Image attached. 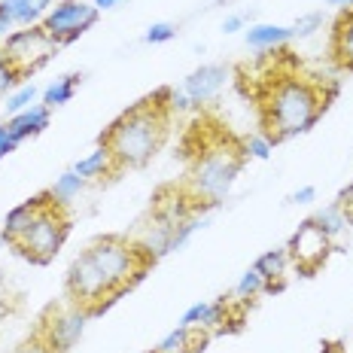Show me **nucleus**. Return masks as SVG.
<instances>
[{"label":"nucleus","mask_w":353,"mask_h":353,"mask_svg":"<svg viewBox=\"0 0 353 353\" xmlns=\"http://www.w3.org/2000/svg\"><path fill=\"white\" fill-rule=\"evenodd\" d=\"M150 265L152 259L134 241L107 234V238L92 241L70 262L68 277H64V292H68V301L83 305L92 317H101L125 292H131L143 281Z\"/></svg>","instance_id":"obj_1"},{"label":"nucleus","mask_w":353,"mask_h":353,"mask_svg":"<svg viewBox=\"0 0 353 353\" xmlns=\"http://www.w3.org/2000/svg\"><path fill=\"white\" fill-rule=\"evenodd\" d=\"M168 101H171V88H159L150 98H143L141 104L125 110L119 119L101 134V143L113 152V161L119 171L143 168L159 152V146L168 134V122H171Z\"/></svg>","instance_id":"obj_2"},{"label":"nucleus","mask_w":353,"mask_h":353,"mask_svg":"<svg viewBox=\"0 0 353 353\" xmlns=\"http://www.w3.org/2000/svg\"><path fill=\"white\" fill-rule=\"evenodd\" d=\"M329 98L323 94V88L311 79H299V77H286L277 85L268 88L262 101V125L265 134L271 141H290L299 137L305 131H311L317 119L326 113Z\"/></svg>","instance_id":"obj_3"},{"label":"nucleus","mask_w":353,"mask_h":353,"mask_svg":"<svg viewBox=\"0 0 353 353\" xmlns=\"http://www.w3.org/2000/svg\"><path fill=\"white\" fill-rule=\"evenodd\" d=\"M241 168H244L241 146L225 143V141L210 143L192 161V171H189L186 183H183V192L192 198V204L198 210H210L232 192Z\"/></svg>","instance_id":"obj_4"},{"label":"nucleus","mask_w":353,"mask_h":353,"mask_svg":"<svg viewBox=\"0 0 353 353\" xmlns=\"http://www.w3.org/2000/svg\"><path fill=\"white\" fill-rule=\"evenodd\" d=\"M68 234H70V219L64 216V208H58L52 198H49V201L37 210V216L31 219L25 234L12 244V250H19L25 259H31L37 265H46L61 253Z\"/></svg>","instance_id":"obj_5"},{"label":"nucleus","mask_w":353,"mask_h":353,"mask_svg":"<svg viewBox=\"0 0 353 353\" xmlns=\"http://www.w3.org/2000/svg\"><path fill=\"white\" fill-rule=\"evenodd\" d=\"M88 320H92V314H88L83 305L64 301L61 307H49L34 338H40L52 353H68L73 344L83 338Z\"/></svg>","instance_id":"obj_6"},{"label":"nucleus","mask_w":353,"mask_h":353,"mask_svg":"<svg viewBox=\"0 0 353 353\" xmlns=\"http://www.w3.org/2000/svg\"><path fill=\"white\" fill-rule=\"evenodd\" d=\"M3 52L12 64H16V70L21 77H28V73L40 70L43 64L58 52V43L43 31V25H31V28H21V31L6 34Z\"/></svg>","instance_id":"obj_7"},{"label":"nucleus","mask_w":353,"mask_h":353,"mask_svg":"<svg viewBox=\"0 0 353 353\" xmlns=\"http://www.w3.org/2000/svg\"><path fill=\"white\" fill-rule=\"evenodd\" d=\"M98 16L101 12L85 0H55V6L43 19V31L52 37L58 46H68V43L79 40L88 28L98 25Z\"/></svg>","instance_id":"obj_8"},{"label":"nucleus","mask_w":353,"mask_h":353,"mask_svg":"<svg viewBox=\"0 0 353 353\" xmlns=\"http://www.w3.org/2000/svg\"><path fill=\"white\" fill-rule=\"evenodd\" d=\"M286 253H290V262L307 277L329 259V253H332V238H329V234L307 216V219H301L299 229L290 234V241H286Z\"/></svg>","instance_id":"obj_9"},{"label":"nucleus","mask_w":353,"mask_h":353,"mask_svg":"<svg viewBox=\"0 0 353 353\" xmlns=\"http://www.w3.org/2000/svg\"><path fill=\"white\" fill-rule=\"evenodd\" d=\"M225 79H229V70H225L223 64H201V68H195L183 79L180 88L189 94L192 104H208V101H213L223 92Z\"/></svg>","instance_id":"obj_10"},{"label":"nucleus","mask_w":353,"mask_h":353,"mask_svg":"<svg viewBox=\"0 0 353 353\" xmlns=\"http://www.w3.org/2000/svg\"><path fill=\"white\" fill-rule=\"evenodd\" d=\"M229 307L232 301L225 296H219L216 301H195L183 311L180 326L195 329V332H216V329H225V317H229Z\"/></svg>","instance_id":"obj_11"},{"label":"nucleus","mask_w":353,"mask_h":353,"mask_svg":"<svg viewBox=\"0 0 353 353\" xmlns=\"http://www.w3.org/2000/svg\"><path fill=\"white\" fill-rule=\"evenodd\" d=\"M46 201H49V192H40V195L28 198V201L16 204V208L6 213L3 229H0V238H3L6 247H12V244H16V241L21 238V234H25V229L31 225V219L37 216V210H40Z\"/></svg>","instance_id":"obj_12"},{"label":"nucleus","mask_w":353,"mask_h":353,"mask_svg":"<svg viewBox=\"0 0 353 353\" xmlns=\"http://www.w3.org/2000/svg\"><path fill=\"white\" fill-rule=\"evenodd\" d=\"M49 113H52L49 107L34 104V107H28V110H21V113H16V116H6V128H10V134L16 137V143L31 141V137L43 134V131L49 128Z\"/></svg>","instance_id":"obj_13"},{"label":"nucleus","mask_w":353,"mask_h":353,"mask_svg":"<svg viewBox=\"0 0 353 353\" xmlns=\"http://www.w3.org/2000/svg\"><path fill=\"white\" fill-rule=\"evenodd\" d=\"M290 253L286 247H274V250H265L259 259L253 262V268L265 277V292H277L283 290L286 283V271H290Z\"/></svg>","instance_id":"obj_14"},{"label":"nucleus","mask_w":353,"mask_h":353,"mask_svg":"<svg viewBox=\"0 0 353 353\" xmlns=\"http://www.w3.org/2000/svg\"><path fill=\"white\" fill-rule=\"evenodd\" d=\"M244 40L250 49L256 52H271V49H281L292 40V28L286 25H271V21H259V25H250L244 31Z\"/></svg>","instance_id":"obj_15"},{"label":"nucleus","mask_w":353,"mask_h":353,"mask_svg":"<svg viewBox=\"0 0 353 353\" xmlns=\"http://www.w3.org/2000/svg\"><path fill=\"white\" fill-rule=\"evenodd\" d=\"M73 171H77L83 180H104V176H113V174H119V168H116V161H113V152L107 150L104 143H98L88 156H83L73 165Z\"/></svg>","instance_id":"obj_16"},{"label":"nucleus","mask_w":353,"mask_h":353,"mask_svg":"<svg viewBox=\"0 0 353 353\" xmlns=\"http://www.w3.org/2000/svg\"><path fill=\"white\" fill-rule=\"evenodd\" d=\"M332 55L338 61V68L353 73V10L341 12V19L335 21L332 31Z\"/></svg>","instance_id":"obj_17"},{"label":"nucleus","mask_w":353,"mask_h":353,"mask_svg":"<svg viewBox=\"0 0 353 353\" xmlns=\"http://www.w3.org/2000/svg\"><path fill=\"white\" fill-rule=\"evenodd\" d=\"M3 3H6V10H10L12 25L31 28V25H43V19L52 10L55 0H3Z\"/></svg>","instance_id":"obj_18"},{"label":"nucleus","mask_w":353,"mask_h":353,"mask_svg":"<svg viewBox=\"0 0 353 353\" xmlns=\"http://www.w3.org/2000/svg\"><path fill=\"white\" fill-rule=\"evenodd\" d=\"M79 83H83V77H79V73H64V77H58L55 83H49L46 88H43V107L55 110V107L70 104V98L77 94Z\"/></svg>","instance_id":"obj_19"},{"label":"nucleus","mask_w":353,"mask_h":353,"mask_svg":"<svg viewBox=\"0 0 353 353\" xmlns=\"http://www.w3.org/2000/svg\"><path fill=\"white\" fill-rule=\"evenodd\" d=\"M88 186V180H83L77 171H64L61 176H55V183L49 186V198L58 204V208H68L73 198H79V192Z\"/></svg>","instance_id":"obj_20"},{"label":"nucleus","mask_w":353,"mask_h":353,"mask_svg":"<svg viewBox=\"0 0 353 353\" xmlns=\"http://www.w3.org/2000/svg\"><path fill=\"white\" fill-rule=\"evenodd\" d=\"M311 219L320 225L323 232L329 234V238H338V234H341L344 229H347V223H350V216H347V213H344V208H338L335 201H332V204H326V208H323V210H317Z\"/></svg>","instance_id":"obj_21"},{"label":"nucleus","mask_w":353,"mask_h":353,"mask_svg":"<svg viewBox=\"0 0 353 353\" xmlns=\"http://www.w3.org/2000/svg\"><path fill=\"white\" fill-rule=\"evenodd\" d=\"M210 219L208 216H198V213H192V216H186L183 223H176L174 225V232H171V241H168V253H176V250H183L189 244V238L198 232V229H204Z\"/></svg>","instance_id":"obj_22"},{"label":"nucleus","mask_w":353,"mask_h":353,"mask_svg":"<svg viewBox=\"0 0 353 353\" xmlns=\"http://www.w3.org/2000/svg\"><path fill=\"white\" fill-rule=\"evenodd\" d=\"M195 329H186V326H180L176 323V329H171L165 338L159 341V347H156V353H186V347L195 341Z\"/></svg>","instance_id":"obj_23"},{"label":"nucleus","mask_w":353,"mask_h":353,"mask_svg":"<svg viewBox=\"0 0 353 353\" xmlns=\"http://www.w3.org/2000/svg\"><path fill=\"white\" fill-rule=\"evenodd\" d=\"M37 94H43V92H40V88H37L34 83H25V85L12 88V92L6 94V116H16V113H21V110L34 107Z\"/></svg>","instance_id":"obj_24"},{"label":"nucleus","mask_w":353,"mask_h":353,"mask_svg":"<svg viewBox=\"0 0 353 353\" xmlns=\"http://www.w3.org/2000/svg\"><path fill=\"white\" fill-rule=\"evenodd\" d=\"M262 292H265V277L256 268H247L244 274H241V281L234 283V296L241 301H253L256 296H262Z\"/></svg>","instance_id":"obj_25"},{"label":"nucleus","mask_w":353,"mask_h":353,"mask_svg":"<svg viewBox=\"0 0 353 353\" xmlns=\"http://www.w3.org/2000/svg\"><path fill=\"white\" fill-rule=\"evenodd\" d=\"M241 152H244V159H256V161H268L271 152H274V141H271L268 134H250L244 137V143H241Z\"/></svg>","instance_id":"obj_26"},{"label":"nucleus","mask_w":353,"mask_h":353,"mask_svg":"<svg viewBox=\"0 0 353 353\" xmlns=\"http://www.w3.org/2000/svg\"><path fill=\"white\" fill-rule=\"evenodd\" d=\"M19 79H21V73L16 70V64L6 58L3 49H0V98H6L12 88H19V85H21Z\"/></svg>","instance_id":"obj_27"},{"label":"nucleus","mask_w":353,"mask_h":353,"mask_svg":"<svg viewBox=\"0 0 353 353\" xmlns=\"http://www.w3.org/2000/svg\"><path fill=\"white\" fill-rule=\"evenodd\" d=\"M174 37H176L174 21H152V25L146 28V34H143V43H150V46H161V43H171Z\"/></svg>","instance_id":"obj_28"},{"label":"nucleus","mask_w":353,"mask_h":353,"mask_svg":"<svg viewBox=\"0 0 353 353\" xmlns=\"http://www.w3.org/2000/svg\"><path fill=\"white\" fill-rule=\"evenodd\" d=\"M323 28V12H307V16H301L296 25H292V37H311V34H317Z\"/></svg>","instance_id":"obj_29"},{"label":"nucleus","mask_w":353,"mask_h":353,"mask_svg":"<svg viewBox=\"0 0 353 353\" xmlns=\"http://www.w3.org/2000/svg\"><path fill=\"white\" fill-rule=\"evenodd\" d=\"M168 110L171 113H186V110H192V101H189V94L183 92H176V88H171V101H168Z\"/></svg>","instance_id":"obj_30"},{"label":"nucleus","mask_w":353,"mask_h":353,"mask_svg":"<svg viewBox=\"0 0 353 353\" xmlns=\"http://www.w3.org/2000/svg\"><path fill=\"white\" fill-rule=\"evenodd\" d=\"M247 21H250L247 12H232V16H225V21H223V31H225V34L247 31Z\"/></svg>","instance_id":"obj_31"},{"label":"nucleus","mask_w":353,"mask_h":353,"mask_svg":"<svg viewBox=\"0 0 353 353\" xmlns=\"http://www.w3.org/2000/svg\"><path fill=\"white\" fill-rule=\"evenodd\" d=\"M19 150V143H16V137L10 134V128H6V122L0 125V159H6L10 152H16Z\"/></svg>","instance_id":"obj_32"},{"label":"nucleus","mask_w":353,"mask_h":353,"mask_svg":"<svg viewBox=\"0 0 353 353\" xmlns=\"http://www.w3.org/2000/svg\"><path fill=\"white\" fill-rule=\"evenodd\" d=\"M311 201H317V189L314 186H301L290 195V204H311Z\"/></svg>","instance_id":"obj_33"},{"label":"nucleus","mask_w":353,"mask_h":353,"mask_svg":"<svg viewBox=\"0 0 353 353\" xmlns=\"http://www.w3.org/2000/svg\"><path fill=\"white\" fill-rule=\"evenodd\" d=\"M335 204H338V208H344V213H347V216L353 219V183H350V186H344L341 192H338Z\"/></svg>","instance_id":"obj_34"},{"label":"nucleus","mask_w":353,"mask_h":353,"mask_svg":"<svg viewBox=\"0 0 353 353\" xmlns=\"http://www.w3.org/2000/svg\"><path fill=\"white\" fill-rule=\"evenodd\" d=\"M19 353H52V350H49L46 344L40 341V338H31V341H28V344H25V347H21Z\"/></svg>","instance_id":"obj_35"},{"label":"nucleus","mask_w":353,"mask_h":353,"mask_svg":"<svg viewBox=\"0 0 353 353\" xmlns=\"http://www.w3.org/2000/svg\"><path fill=\"white\" fill-rule=\"evenodd\" d=\"M12 28V19H10V10H6V3L0 0V34H6Z\"/></svg>","instance_id":"obj_36"},{"label":"nucleus","mask_w":353,"mask_h":353,"mask_svg":"<svg viewBox=\"0 0 353 353\" xmlns=\"http://www.w3.org/2000/svg\"><path fill=\"white\" fill-rule=\"evenodd\" d=\"M125 3V0H92V6H94V10H116V6H122Z\"/></svg>","instance_id":"obj_37"},{"label":"nucleus","mask_w":353,"mask_h":353,"mask_svg":"<svg viewBox=\"0 0 353 353\" xmlns=\"http://www.w3.org/2000/svg\"><path fill=\"white\" fill-rule=\"evenodd\" d=\"M320 353H347V350H344L338 341H323L320 344Z\"/></svg>","instance_id":"obj_38"},{"label":"nucleus","mask_w":353,"mask_h":353,"mask_svg":"<svg viewBox=\"0 0 353 353\" xmlns=\"http://www.w3.org/2000/svg\"><path fill=\"white\" fill-rule=\"evenodd\" d=\"M326 6H335V10L347 12V10H353V0H326Z\"/></svg>","instance_id":"obj_39"},{"label":"nucleus","mask_w":353,"mask_h":353,"mask_svg":"<svg viewBox=\"0 0 353 353\" xmlns=\"http://www.w3.org/2000/svg\"><path fill=\"white\" fill-rule=\"evenodd\" d=\"M0 244H3V238H0Z\"/></svg>","instance_id":"obj_40"}]
</instances>
